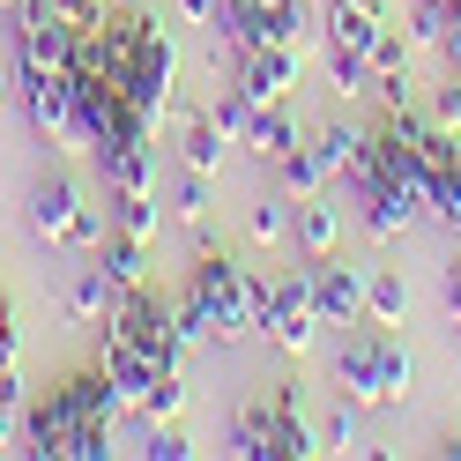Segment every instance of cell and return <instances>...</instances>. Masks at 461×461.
Segmentation results:
<instances>
[{"label": "cell", "mask_w": 461, "mask_h": 461, "mask_svg": "<svg viewBox=\"0 0 461 461\" xmlns=\"http://www.w3.org/2000/svg\"><path fill=\"white\" fill-rule=\"evenodd\" d=\"M335 387L357 402V410H387V402H410L417 387V357L402 350L394 328H365L335 350Z\"/></svg>", "instance_id": "1"}, {"label": "cell", "mask_w": 461, "mask_h": 461, "mask_svg": "<svg viewBox=\"0 0 461 461\" xmlns=\"http://www.w3.org/2000/svg\"><path fill=\"white\" fill-rule=\"evenodd\" d=\"M186 298H194L201 312H209L216 342L230 350L239 335H253V328H261V298H268V283L253 276L246 261H230V253L201 246V261H194V276H186Z\"/></svg>", "instance_id": "2"}, {"label": "cell", "mask_w": 461, "mask_h": 461, "mask_svg": "<svg viewBox=\"0 0 461 461\" xmlns=\"http://www.w3.org/2000/svg\"><path fill=\"white\" fill-rule=\"evenodd\" d=\"M127 104L149 127H164L179 112V45L157 15H134V75H127Z\"/></svg>", "instance_id": "3"}, {"label": "cell", "mask_w": 461, "mask_h": 461, "mask_svg": "<svg viewBox=\"0 0 461 461\" xmlns=\"http://www.w3.org/2000/svg\"><path fill=\"white\" fill-rule=\"evenodd\" d=\"M31 230L45 246H68V253H97V216H90V194H82L68 171H52V179L31 186Z\"/></svg>", "instance_id": "4"}, {"label": "cell", "mask_w": 461, "mask_h": 461, "mask_svg": "<svg viewBox=\"0 0 461 461\" xmlns=\"http://www.w3.org/2000/svg\"><path fill=\"white\" fill-rule=\"evenodd\" d=\"M261 335L276 342V350H312V335H321V305H312V276H283L268 283V298H261Z\"/></svg>", "instance_id": "5"}, {"label": "cell", "mask_w": 461, "mask_h": 461, "mask_svg": "<svg viewBox=\"0 0 461 461\" xmlns=\"http://www.w3.org/2000/svg\"><path fill=\"white\" fill-rule=\"evenodd\" d=\"M305 276H312V305H321V328H350L357 312H365V283H372V268L321 253V261H312Z\"/></svg>", "instance_id": "6"}, {"label": "cell", "mask_w": 461, "mask_h": 461, "mask_svg": "<svg viewBox=\"0 0 461 461\" xmlns=\"http://www.w3.org/2000/svg\"><path fill=\"white\" fill-rule=\"evenodd\" d=\"M23 112L45 141H68L75 149V75L68 68H45V75H23Z\"/></svg>", "instance_id": "7"}, {"label": "cell", "mask_w": 461, "mask_h": 461, "mask_svg": "<svg viewBox=\"0 0 461 461\" xmlns=\"http://www.w3.org/2000/svg\"><path fill=\"white\" fill-rule=\"evenodd\" d=\"M239 90L253 97V104H291V90H298V45H261V52H239Z\"/></svg>", "instance_id": "8"}, {"label": "cell", "mask_w": 461, "mask_h": 461, "mask_svg": "<svg viewBox=\"0 0 461 461\" xmlns=\"http://www.w3.org/2000/svg\"><path fill=\"white\" fill-rule=\"evenodd\" d=\"M127 120V90L104 75H75V149H97V141Z\"/></svg>", "instance_id": "9"}, {"label": "cell", "mask_w": 461, "mask_h": 461, "mask_svg": "<svg viewBox=\"0 0 461 461\" xmlns=\"http://www.w3.org/2000/svg\"><path fill=\"white\" fill-rule=\"evenodd\" d=\"M97 372H104L112 387H120V402H127V410H141V394L157 387V372H164V365H157L149 350H141V342H127V335H112V328H104V350H97Z\"/></svg>", "instance_id": "10"}, {"label": "cell", "mask_w": 461, "mask_h": 461, "mask_svg": "<svg viewBox=\"0 0 461 461\" xmlns=\"http://www.w3.org/2000/svg\"><path fill=\"white\" fill-rule=\"evenodd\" d=\"M305 454H321V439H312V424H305L298 387L283 380V394H276V424H268V461H305Z\"/></svg>", "instance_id": "11"}, {"label": "cell", "mask_w": 461, "mask_h": 461, "mask_svg": "<svg viewBox=\"0 0 461 461\" xmlns=\"http://www.w3.org/2000/svg\"><path fill=\"white\" fill-rule=\"evenodd\" d=\"M97 268H104L112 291H141V283H149V239H134V230L97 239Z\"/></svg>", "instance_id": "12"}, {"label": "cell", "mask_w": 461, "mask_h": 461, "mask_svg": "<svg viewBox=\"0 0 461 461\" xmlns=\"http://www.w3.org/2000/svg\"><path fill=\"white\" fill-rule=\"evenodd\" d=\"M321 31H328V45H342V52H372V38L387 31V15H372L365 0H328Z\"/></svg>", "instance_id": "13"}, {"label": "cell", "mask_w": 461, "mask_h": 461, "mask_svg": "<svg viewBox=\"0 0 461 461\" xmlns=\"http://www.w3.org/2000/svg\"><path fill=\"white\" fill-rule=\"evenodd\" d=\"M298 141H305V127L291 120V104H261V112H253V134H246V149H253V157L283 164V157L298 149Z\"/></svg>", "instance_id": "14"}, {"label": "cell", "mask_w": 461, "mask_h": 461, "mask_svg": "<svg viewBox=\"0 0 461 461\" xmlns=\"http://www.w3.org/2000/svg\"><path fill=\"white\" fill-rule=\"evenodd\" d=\"M291 239L305 246V261H321V253H335V239H342V216H335V201H328V194L298 201V216H291Z\"/></svg>", "instance_id": "15"}, {"label": "cell", "mask_w": 461, "mask_h": 461, "mask_svg": "<svg viewBox=\"0 0 461 461\" xmlns=\"http://www.w3.org/2000/svg\"><path fill=\"white\" fill-rule=\"evenodd\" d=\"M410 223H417V209L394 186H365V230H372V239H402Z\"/></svg>", "instance_id": "16"}, {"label": "cell", "mask_w": 461, "mask_h": 461, "mask_svg": "<svg viewBox=\"0 0 461 461\" xmlns=\"http://www.w3.org/2000/svg\"><path fill=\"white\" fill-rule=\"evenodd\" d=\"M268 424H276V402H253V410H239V417H230V447H223V454L268 461Z\"/></svg>", "instance_id": "17"}, {"label": "cell", "mask_w": 461, "mask_h": 461, "mask_svg": "<svg viewBox=\"0 0 461 461\" xmlns=\"http://www.w3.org/2000/svg\"><path fill=\"white\" fill-rule=\"evenodd\" d=\"M328 179H335V171L321 164V149H312V141H298V149L283 157V194H291V201H312V194H328Z\"/></svg>", "instance_id": "18"}, {"label": "cell", "mask_w": 461, "mask_h": 461, "mask_svg": "<svg viewBox=\"0 0 461 461\" xmlns=\"http://www.w3.org/2000/svg\"><path fill=\"white\" fill-rule=\"evenodd\" d=\"M112 298H120V291H112V283H104V268H82V276L68 283V321L97 328L104 312H112Z\"/></svg>", "instance_id": "19"}, {"label": "cell", "mask_w": 461, "mask_h": 461, "mask_svg": "<svg viewBox=\"0 0 461 461\" xmlns=\"http://www.w3.org/2000/svg\"><path fill=\"white\" fill-rule=\"evenodd\" d=\"M365 312H372V328H402V312H410V283H402L394 268H380L365 283Z\"/></svg>", "instance_id": "20"}, {"label": "cell", "mask_w": 461, "mask_h": 461, "mask_svg": "<svg viewBox=\"0 0 461 461\" xmlns=\"http://www.w3.org/2000/svg\"><path fill=\"white\" fill-rule=\"evenodd\" d=\"M253 112H261V104H253V97L239 90V82H230V90H216L209 120H216V134L230 141V149H246V134H253Z\"/></svg>", "instance_id": "21"}, {"label": "cell", "mask_w": 461, "mask_h": 461, "mask_svg": "<svg viewBox=\"0 0 461 461\" xmlns=\"http://www.w3.org/2000/svg\"><path fill=\"white\" fill-rule=\"evenodd\" d=\"M179 410H186V372H157V387L149 394H141V417H149V424H179Z\"/></svg>", "instance_id": "22"}, {"label": "cell", "mask_w": 461, "mask_h": 461, "mask_svg": "<svg viewBox=\"0 0 461 461\" xmlns=\"http://www.w3.org/2000/svg\"><path fill=\"white\" fill-rule=\"evenodd\" d=\"M223 149H230V141L216 134L209 112H201V120L186 127V171H209V179H216V171H223Z\"/></svg>", "instance_id": "23"}, {"label": "cell", "mask_w": 461, "mask_h": 461, "mask_svg": "<svg viewBox=\"0 0 461 461\" xmlns=\"http://www.w3.org/2000/svg\"><path fill=\"white\" fill-rule=\"evenodd\" d=\"M312 149H321L328 171H350V164L365 157V134H357V127H342V120H328L321 134H312Z\"/></svg>", "instance_id": "24"}, {"label": "cell", "mask_w": 461, "mask_h": 461, "mask_svg": "<svg viewBox=\"0 0 461 461\" xmlns=\"http://www.w3.org/2000/svg\"><path fill=\"white\" fill-rule=\"evenodd\" d=\"M157 201L149 194H112V230H134V239H157Z\"/></svg>", "instance_id": "25"}, {"label": "cell", "mask_w": 461, "mask_h": 461, "mask_svg": "<svg viewBox=\"0 0 461 461\" xmlns=\"http://www.w3.org/2000/svg\"><path fill=\"white\" fill-rule=\"evenodd\" d=\"M328 75H335L342 97H365V90H372V52H342V45H328Z\"/></svg>", "instance_id": "26"}, {"label": "cell", "mask_w": 461, "mask_h": 461, "mask_svg": "<svg viewBox=\"0 0 461 461\" xmlns=\"http://www.w3.org/2000/svg\"><path fill=\"white\" fill-rule=\"evenodd\" d=\"M328 447H335V454H365V447H372V439H365V417H357V402H350V394L328 410Z\"/></svg>", "instance_id": "27"}, {"label": "cell", "mask_w": 461, "mask_h": 461, "mask_svg": "<svg viewBox=\"0 0 461 461\" xmlns=\"http://www.w3.org/2000/svg\"><path fill=\"white\" fill-rule=\"evenodd\" d=\"M171 209H179V223H209V209H216L209 171H186V179H179V194H171Z\"/></svg>", "instance_id": "28"}, {"label": "cell", "mask_w": 461, "mask_h": 461, "mask_svg": "<svg viewBox=\"0 0 461 461\" xmlns=\"http://www.w3.org/2000/svg\"><path fill=\"white\" fill-rule=\"evenodd\" d=\"M431 216L461 230V164H447V171H431Z\"/></svg>", "instance_id": "29"}, {"label": "cell", "mask_w": 461, "mask_h": 461, "mask_svg": "<svg viewBox=\"0 0 461 461\" xmlns=\"http://www.w3.org/2000/svg\"><path fill=\"white\" fill-rule=\"evenodd\" d=\"M380 75H410V38H394V31L372 38V82Z\"/></svg>", "instance_id": "30"}, {"label": "cell", "mask_w": 461, "mask_h": 461, "mask_svg": "<svg viewBox=\"0 0 461 461\" xmlns=\"http://www.w3.org/2000/svg\"><path fill=\"white\" fill-rule=\"evenodd\" d=\"M246 230H253L261 246H283V239H291V209H283V201H261V209L246 216Z\"/></svg>", "instance_id": "31"}, {"label": "cell", "mask_w": 461, "mask_h": 461, "mask_svg": "<svg viewBox=\"0 0 461 461\" xmlns=\"http://www.w3.org/2000/svg\"><path fill=\"white\" fill-rule=\"evenodd\" d=\"M141 454H149V461H186V454H201V447L186 439L179 424H149V447H141Z\"/></svg>", "instance_id": "32"}, {"label": "cell", "mask_w": 461, "mask_h": 461, "mask_svg": "<svg viewBox=\"0 0 461 461\" xmlns=\"http://www.w3.org/2000/svg\"><path fill=\"white\" fill-rule=\"evenodd\" d=\"M52 15H60L68 31H97V23H104V0H52Z\"/></svg>", "instance_id": "33"}, {"label": "cell", "mask_w": 461, "mask_h": 461, "mask_svg": "<svg viewBox=\"0 0 461 461\" xmlns=\"http://www.w3.org/2000/svg\"><path fill=\"white\" fill-rule=\"evenodd\" d=\"M0 365H23V328H15V305L0 298Z\"/></svg>", "instance_id": "34"}, {"label": "cell", "mask_w": 461, "mask_h": 461, "mask_svg": "<svg viewBox=\"0 0 461 461\" xmlns=\"http://www.w3.org/2000/svg\"><path fill=\"white\" fill-rule=\"evenodd\" d=\"M179 15H186V23H201V31H209V23H223V0H179Z\"/></svg>", "instance_id": "35"}, {"label": "cell", "mask_w": 461, "mask_h": 461, "mask_svg": "<svg viewBox=\"0 0 461 461\" xmlns=\"http://www.w3.org/2000/svg\"><path fill=\"white\" fill-rule=\"evenodd\" d=\"M439 52H447V60L461 68V0H454V8H447V38H439Z\"/></svg>", "instance_id": "36"}, {"label": "cell", "mask_w": 461, "mask_h": 461, "mask_svg": "<svg viewBox=\"0 0 461 461\" xmlns=\"http://www.w3.org/2000/svg\"><path fill=\"white\" fill-rule=\"evenodd\" d=\"M447 312H454V328H461V261L447 268Z\"/></svg>", "instance_id": "37"}, {"label": "cell", "mask_w": 461, "mask_h": 461, "mask_svg": "<svg viewBox=\"0 0 461 461\" xmlns=\"http://www.w3.org/2000/svg\"><path fill=\"white\" fill-rule=\"evenodd\" d=\"M439 454H447V461H461V431H447V439H439Z\"/></svg>", "instance_id": "38"}, {"label": "cell", "mask_w": 461, "mask_h": 461, "mask_svg": "<svg viewBox=\"0 0 461 461\" xmlns=\"http://www.w3.org/2000/svg\"><path fill=\"white\" fill-rule=\"evenodd\" d=\"M365 8H372V15H394V0H365Z\"/></svg>", "instance_id": "39"}, {"label": "cell", "mask_w": 461, "mask_h": 461, "mask_svg": "<svg viewBox=\"0 0 461 461\" xmlns=\"http://www.w3.org/2000/svg\"><path fill=\"white\" fill-rule=\"evenodd\" d=\"M447 134H454V141H461V112H454V120H447Z\"/></svg>", "instance_id": "40"}, {"label": "cell", "mask_w": 461, "mask_h": 461, "mask_svg": "<svg viewBox=\"0 0 461 461\" xmlns=\"http://www.w3.org/2000/svg\"><path fill=\"white\" fill-rule=\"evenodd\" d=\"M0 97H8V68H0Z\"/></svg>", "instance_id": "41"}, {"label": "cell", "mask_w": 461, "mask_h": 461, "mask_svg": "<svg viewBox=\"0 0 461 461\" xmlns=\"http://www.w3.org/2000/svg\"><path fill=\"white\" fill-rule=\"evenodd\" d=\"M424 8H454V0H424Z\"/></svg>", "instance_id": "42"}, {"label": "cell", "mask_w": 461, "mask_h": 461, "mask_svg": "<svg viewBox=\"0 0 461 461\" xmlns=\"http://www.w3.org/2000/svg\"><path fill=\"white\" fill-rule=\"evenodd\" d=\"M120 8H134V0H120Z\"/></svg>", "instance_id": "43"}, {"label": "cell", "mask_w": 461, "mask_h": 461, "mask_svg": "<svg viewBox=\"0 0 461 461\" xmlns=\"http://www.w3.org/2000/svg\"><path fill=\"white\" fill-rule=\"evenodd\" d=\"M0 8H8V0H0Z\"/></svg>", "instance_id": "44"}]
</instances>
